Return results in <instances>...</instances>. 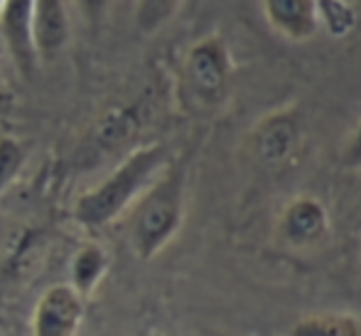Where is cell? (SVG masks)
<instances>
[{
	"mask_svg": "<svg viewBox=\"0 0 361 336\" xmlns=\"http://www.w3.org/2000/svg\"><path fill=\"white\" fill-rule=\"evenodd\" d=\"M190 165L187 157L170 160L150 187L130 206L128 243L140 261L160 256L180 233L187 211Z\"/></svg>",
	"mask_w": 361,
	"mask_h": 336,
	"instance_id": "obj_1",
	"label": "cell"
},
{
	"mask_svg": "<svg viewBox=\"0 0 361 336\" xmlns=\"http://www.w3.org/2000/svg\"><path fill=\"white\" fill-rule=\"evenodd\" d=\"M170 160V150L162 142L135 147L101 185L91 187L74 201V221L89 231L114 223L121 213L130 211V206Z\"/></svg>",
	"mask_w": 361,
	"mask_h": 336,
	"instance_id": "obj_2",
	"label": "cell"
},
{
	"mask_svg": "<svg viewBox=\"0 0 361 336\" xmlns=\"http://www.w3.org/2000/svg\"><path fill=\"white\" fill-rule=\"evenodd\" d=\"M233 79L231 47L221 35L197 39L182 59V81L190 96L204 108H216L228 99Z\"/></svg>",
	"mask_w": 361,
	"mask_h": 336,
	"instance_id": "obj_3",
	"label": "cell"
},
{
	"mask_svg": "<svg viewBox=\"0 0 361 336\" xmlns=\"http://www.w3.org/2000/svg\"><path fill=\"white\" fill-rule=\"evenodd\" d=\"M302 113L298 106H283L253 125L248 133L251 152L263 167H283L295 160L300 145H302Z\"/></svg>",
	"mask_w": 361,
	"mask_h": 336,
	"instance_id": "obj_4",
	"label": "cell"
},
{
	"mask_svg": "<svg viewBox=\"0 0 361 336\" xmlns=\"http://www.w3.org/2000/svg\"><path fill=\"white\" fill-rule=\"evenodd\" d=\"M276 236L286 248L310 251L329 236V211L317 197H295L283 206L276 223Z\"/></svg>",
	"mask_w": 361,
	"mask_h": 336,
	"instance_id": "obj_5",
	"label": "cell"
},
{
	"mask_svg": "<svg viewBox=\"0 0 361 336\" xmlns=\"http://www.w3.org/2000/svg\"><path fill=\"white\" fill-rule=\"evenodd\" d=\"M86 317V297L72 285L47 287L32 309V336H76Z\"/></svg>",
	"mask_w": 361,
	"mask_h": 336,
	"instance_id": "obj_6",
	"label": "cell"
},
{
	"mask_svg": "<svg viewBox=\"0 0 361 336\" xmlns=\"http://www.w3.org/2000/svg\"><path fill=\"white\" fill-rule=\"evenodd\" d=\"M32 8L35 0H3L0 8V37L25 79H32L39 64L32 42Z\"/></svg>",
	"mask_w": 361,
	"mask_h": 336,
	"instance_id": "obj_7",
	"label": "cell"
},
{
	"mask_svg": "<svg viewBox=\"0 0 361 336\" xmlns=\"http://www.w3.org/2000/svg\"><path fill=\"white\" fill-rule=\"evenodd\" d=\"M72 39L67 0H35L32 8V42L37 59H52Z\"/></svg>",
	"mask_w": 361,
	"mask_h": 336,
	"instance_id": "obj_8",
	"label": "cell"
},
{
	"mask_svg": "<svg viewBox=\"0 0 361 336\" xmlns=\"http://www.w3.org/2000/svg\"><path fill=\"white\" fill-rule=\"evenodd\" d=\"M263 18L273 32L290 42H307L319 32L317 0H261Z\"/></svg>",
	"mask_w": 361,
	"mask_h": 336,
	"instance_id": "obj_9",
	"label": "cell"
},
{
	"mask_svg": "<svg viewBox=\"0 0 361 336\" xmlns=\"http://www.w3.org/2000/svg\"><path fill=\"white\" fill-rule=\"evenodd\" d=\"M111 266L109 251L101 243H84L79 251L74 253L72 263H69V285L81 294L89 297L96 287L101 285V280L106 278Z\"/></svg>",
	"mask_w": 361,
	"mask_h": 336,
	"instance_id": "obj_10",
	"label": "cell"
},
{
	"mask_svg": "<svg viewBox=\"0 0 361 336\" xmlns=\"http://www.w3.org/2000/svg\"><path fill=\"white\" fill-rule=\"evenodd\" d=\"M288 336H361V319L347 312H312L300 317Z\"/></svg>",
	"mask_w": 361,
	"mask_h": 336,
	"instance_id": "obj_11",
	"label": "cell"
},
{
	"mask_svg": "<svg viewBox=\"0 0 361 336\" xmlns=\"http://www.w3.org/2000/svg\"><path fill=\"white\" fill-rule=\"evenodd\" d=\"M185 0H135L133 3V25L138 35L152 37L175 20Z\"/></svg>",
	"mask_w": 361,
	"mask_h": 336,
	"instance_id": "obj_12",
	"label": "cell"
},
{
	"mask_svg": "<svg viewBox=\"0 0 361 336\" xmlns=\"http://www.w3.org/2000/svg\"><path fill=\"white\" fill-rule=\"evenodd\" d=\"M317 25L334 39L349 37L359 25L357 8L347 0H317Z\"/></svg>",
	"mask_w": 361,
	"mask_h": 336,
	"instance_id": "obj_13",
	"label": "cell"
},
{
	"mask_svg": "<svg viewBox=\"0 0 361 336\" xmlns=\"http://www.w3.org/2000/svg\"><path fill=\"white\" fill-rule=\"evenodd\" d=\"M27 162V145L13 135H0V197L10 189Z\"/></svg>",
	"mask_w": 361,
	"mask_h": 336,
	"instance_id": "obj_14",
	"label": "cell"
},
{
	"mask_svg": "<svg viewBox=\"0 0 361 336\" xmlns=\"http://www.w3.org/2000/svg\"><path fill=\"white\" fill-rule=\"evenodd\" d=\"M342 167L349 172H361V118L354 125L352 135L347 137L342 150Z\"/></svg>",
	"mask_w": 361,
	"mask_h": 336,
	"instance_id": "obj_15",
	"label": "cell"
},
{
	"mask_svg": "<svg viewBox=\"0 0 361 336\" xmlns=\"http://www.w3.org/2000/svg\"><path fill=\"white\" fill-rule=\"evenodd\" d=\"M72 3L76 5V10L84 15V20L91 27H99V25L104 23L106 13H109L114 0H72Z\"/></svg>",
	"mask_w": 361,
	"mask_h": 336,
	"instance_id": "obj_16",
	"label": "cell"
},
{
	"mask_svg": "<svg viewBox=\"0 0 361 336\" xmlns=\"http://www.w3.org/2000/svg\"><path fill=\"white\" fill-rule=\"evenodd\" d=\"M347 3H357V0H347Z\"/></svg>",
	"mask_w": 361,
	"mask_h": 336,
	"instance_id": "obj_17",
	"label": "cell"
},
{
	"mask_svg": "<svg viewBox=\"0 0 361 336\" xmlns=\"http://www.w3.org/2000/svg\"><path fill=\"white\" fill-rule=\"evenodd\" d=\"M0 8H3V0H0Z\"/></svg>",
	"mask_w": 361,
	"mask_h": 336,
	"instance_id": "obj_18",
	"label": "cell"
},
{
	"mask_svg": "<svg viewBox=\"0 0 361 336\" xmlns=\"http://www.w3.org/2000/svg\"><path fill=\"white\" fill-rule=\"evenodd\" d=\"M359 258H361V248H359Z\"/></svg>",
	"mask_w": 361,
	"mask_h": 336,
	"instance_id": "obj_19",
	"label": "cell"
},
{
	"mask_svg": "<svg viewBox=\"0 0 361 336\" xmlns=\"http://www.w3.org/2000/svg\"><path fill=\"white\" fill-rule=\"evenodd\" d=\"M0 336H5V334H3V332H0Z\"/></svg>",
	"mask_w": 361,
	"mask_h": 336,
	"instance_id": "obj_20",
	"label": "cell"
}]
</instances>
